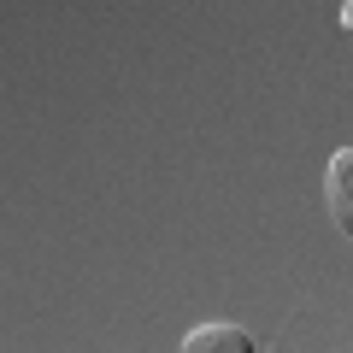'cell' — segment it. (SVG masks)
<instances>
[{"label":"cell","instance_id":"obj_3","mask_svg":"<svg viewBox=\"0 0 353 353\" xmlns=\"http://www.w3.org/2000/svg\"><path fill=\"white\" fill-rule=\"evenodd\" d=\"M341 30L353 36V0H341Z\"/></svg>","mask_w":353,"mask_h":353},{"label":"cell","instance_id":"obj_2","mask_svg":"<svg viewBox=\"0 0 353 353\" xmlns=\"http://www.w3.org/2000/svg\"><path fill=\"white\" fill-rule=\"evenodd\" d=\"M183 347L189 353H253V336L241 324H194L183 336Z\"/></svg>","mask_w":353,"mask_h":353},{"label":"cell","instance_id":"obj_1","mask_svg":"<svg viewBox=\"0 0 353 353\" xmlns=\"http://www.w3.org/2000/svg\"><path fill=\"white\" fill-rule=\"evenodd\" d=\"M324 201H330V218H336V230L353 241V148L330 153V171H324Z\"/></svg>","mask_w":353,"mask_h":353}]
</instances>
